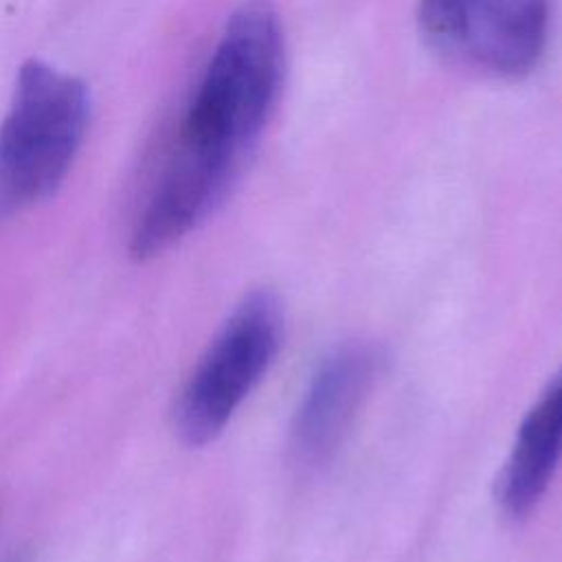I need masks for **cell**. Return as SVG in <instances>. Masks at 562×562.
<instances>
[{
	"label": "cell",
	"mask_w": 562,
	"mask_h": 562,
	"mask_svg": "<svg viewBox=\"0 0 562 562\" xmlns=\"http://www.w3.org/2000/svg\"><path fill=\"white\" fill-rule=\"evenodd\" d=\"M86 86L40 59H29L15 79L9 112L0 125V217L50 198L88 130Z\"/></svg>",
	"instance_id": "obj_2"
},
{
	"label": "cell",
	"mask_w": 562,
	"mask_h": 562,
	"mask_svg": "<svg viewBox=\"0 0 562 562\" xmlns=\"http://www.w3.org/2000/svg\"><path fill=\"white\" fill-rule=\"evenodd\" d=\"M285 35L270 0L241 2L191 94L169 160L134 215L130 255L147 261L226 200L281 94Z\"/></svg>",
	"instance_id": "obj_1"
},
{
	"label": "cell",
	"mask_w": 562,
	"mask_h": 562,
	"mask_svg": "<svg viewBox=\"0 0 562 562\" xmlns=\"http://www.w3.org/2000/svg\"><path fill=\"white\" fill-rule=\"evenodd\" d=\"M562 463V369L518 426L496 481V501L509 518H525L549 490Z\"/></svg>",
	"instance_id": "obj_6"
},
{
	"label": "cell",
	"mask_w": 562,
	"mask_h": 562,
	"mask_svg": "<svg viewBox=\"0 0 562 562\" xmlns=\"http://www.w3.org/2000/svg\"><path fill=\"white\" fill-rule=\"evenodd\" d=\"M281 336L283 312L270 292H252L231 312L178 395L182 441L204 446L228 426L272 364Z\"/></svg>",
	"instance_id": "obj_3"
},
{
	"label": "cell",
	"mask_w": 562,
	"mask_h": 562,
	"mask_svg": "<svg viewBox=\"0 0 562 562\" xmlns=\"http://www.w3.org/2000/svg\"><path fill=\"white\" fill-rule=\"evenodd\" d=\"M417 26L446 61L494 79L538 68L551 33V0H419Z\"/></svg>",
	"instance_id": "obj_4"
},
{
	"label": "cell",
	"mask_w": 562,
	"mask_h": 562,
	"mask_svg": "<svg viewBox=\"0 0 562 562\" xmlns=\"http://www.w3.org/2000/svg\"><path fill=\"white\" fill-rule=\"evenodd\" d=\"M378 369L369 345L331 353L312 378L292 422L290 452L301 468H318L338 450Z\"/></svg>",
	"instance_id": "obj_5"
}]
</instances>
